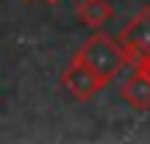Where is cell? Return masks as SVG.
Wrapping results in <instances>:
<instances>
[{
	"label": "cell",
	"mask_w": 150,
	"mask_h": 144,
	"mask_svg": "<svg viewBox=\"0 0 150 144\" xmlns=\"http://www.w3.org/2000/svg\"><path fill=\"white\" fill-rule=\"evenodd\" d=\"M75 58L106 83H111L131 64V55L122 47V42L117 36H111V33H106L103 28H97V31H92L86 36V42L75 50Z\"/></svg>",
	"instance_id": "1"
},
{
	"label": "cell",
	"mask_w": 150,
	"mask_h": 144,
	"mask_svg": "<svg viewBox=\"0 0 150 144\" xmlns=\"http://www.w3.org/2000/svg\"><path fill=\"white\" fill-rule=\"evenodd\" d=\"M117 39L122 42V47L128 50L131 55V64H139L142 58L150 55V3L136 8V14L120 28Z\"/></svg>",
	"instance_id": "2"
},
{
	"label": "cell",
	"mask_w": 150,
	"mask_h": 144,
	"mask_svg": "<svg viewBox=\"0 0 150 144\" xmlns=\"http://www.w3.org/2000/svg\"><path fill=\"white\" fill-rule=\"evenodd\" d=\"M61 86L70 91V97H75V100H89L92 94H97L100 89H106L108 83L100 80L92 70H86V67L72 55L70 64L61 70Z\"/></svg>",
	"instance_id": "3"
},
{
	"label": "cell",
	"mask_w": 150,
	"mask_h": 144,
	"mask_svg": "<svg viewBox=\"0 0 150 144\" xmlns=\"http://www.w3.org/2000/svg\"><path fill=\"white\" fill-rule=\"evenodd\" d=\"M120 97H122V103H128L134 111H150V78L139 67H134V72L122 80Z\"/></svg>",
	"instance_id": "4"
},
{
	"label": "cell",
	"mask_w": 150,
	"mask_h": 144,
	"mask_svg": "<svg viewBox=\"0 0 150 144\" xmlns=\"http://www.w3.org/2000/svg\"><path fill=\"white\" fill-rule=\"evenodd\" d=\"M75 17L89 31H97V28H103L114 17V8L108 0H78L75 3Z\"/></svg>",
	"instance_id": "5"
},
{
	"label": "cell",
	"mask_w": 150,
	"mask_h": 144,
	"mask_svg": "<svg viewBox=\"0 0 150 144\" xmlns=\"http://www.w3.org/2000/svg\"><path fill=\"white\" fill-rule=\"evenodd\" d=\"M136 67H139V70H142V72H145L147 78H150V55H147V58H142V61H139Z\"/></svg>",
	"instance_id": "6"
},
{
	"label": "cell",
	"mask_w": 150,
	"mask_h": 144,
	"mask_svg": "<svg viewBox=\"0 0 150 144\" xmlns=\"http://www.w3.org/2000/svg\"><path fill=\"white\" fill-rule=\"evenodd\" d=\"M45 3H47V6H56V3H59V0H45Z\"/></svg>",
	"instance_id": "7"
},
{
	"label": "cell",
	"mask_w": 150,
	"mask_h": 144,
	"mask_svg": "<svg viewBox=\"0 0 150 144\" xmlns=\"http://www.w3.org/2000/svg\"><path fill=\"white\" fill-rule=\"evenodd\" d=\"M25 3H31V0H25Z\"/></svg>",
	"instance_id": "8"
}]
</instances>
